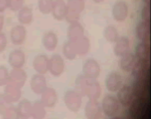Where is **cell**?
<instances>
[{
  "instance_id": "15",
  "label": "cell",
  "mask_w": 151,
  "mask_h": 119,
  "mask_svg": "<svg viewBox=\"0 0 151 119\" xmlns=\"http://www.w3.org/2000/svg\"><path fill=\"white\" fill-rule=\"evenodd\" d=\"M41 102L46 108H53L58 102L56 90L52 87H47L41 95Z\"/></svg>"
},
{
  "instance_id": "42",
  "label": "cell",
  "mask_w": 151,
  "mask_h": 119,
  "mask_svg": "<svg viewBox=\"0 0 151 119\" xmlns=\"http://www.w3.org/2000/svg\"><path fill=\"white\" fill-rule=\"evenodd\" d=\"M111 119H119V118H112Z\"/></svg>"
},
{
  "instance_id": "29",
  "label": "cell",
  "mask_w": 151,
  "mask_h": 119,
  "mask_svg": "<svg viewBox=\"0 0 151 119\" xmlns=\"http://www.w3.org/2000/svg\"><path fill=\"white\" fill-rule=\"evenodd\" d=\"M104 36L109 42H116V41L119 37L117 28L112 25H109L104 28Z\"/></svg>"
},
{
  "instance_id": "23",
  "label": "cell",
  "mask_w": 151,
  "mask_h": 119,
  "mask_svg": "<svg viewBox=\"0 0 151 119\" xmlns=\"http://www.w3.org/2000/svg\"><path fill=\"white\" fill-rule=\"evenodd\" d=\"M84 35L83 26L79 22L71 23L67 29V37L69 41H75Z\"/></svg>"
},
{
  "instance_id": "43",
  "label": "cell",
  "mask_w": 151,
  "mask_h": 119,
  "mask_svg": "<svg viewBox=\"0 0 151 119\" xmlns=\"http://www.w3.org/2000/svg\"><path fill=\"white\" fill-rule=\"evenodd\" d=\"M82 1H84V0H82Z\"/></svg>"
},
{
  "instance_id": "39",
  "label": "cell",
  "mask_w": 151,
  "mask_h": 119,
  "mask_svg": "<svg viewBox=\"0 0 151 119\" xmlns=\"http://www.w3.org/2000/svg\"><path fill=\"white\" fill-rule=\"evenodd\" d=\"M4 18L3 15H0V34L2 33L3 27H4Z\"/></svg>"
},
{
  "instance_id": "9",
  "label": "cell",
  "mask_w": 151,
  "mask_h": 119,
  "mask_svg": "<svg viewBox=\"0 0 151 119\" xmlns=\"http://www.w3.org/2000/svg\"><path fill=\"white\" fill-rule=\"evenodd\" d=\"M117 99L123 107L131 105L134 100V90L129 86H123L118 91Z\"/></svg>"
},
{
  "instance_id": "18",
  "label": "cell",
  "mask_w": 151,
  "mask_h": 119,
  "mask_svg": "<svg viewBox=\"0 0 151 119\" xmlns=\"http://www.w3.org/2000/svg\"><path fill=\"white\" fill-rule=\"evenodd\" d=\"M67 11L66 3L64 0H54L51 14L56 20H63Z\"/></svg>"
},
{
  "instance_id": "11",
  "label": "cell",
  "mask_w": 151,
  "mask_h": 119,
  "mask_svg": "<svg viewBox=\"0 0 151 119\" xmlns=\"http://www.w3.org/2000/svg\"><path fill=\"white\" fill-rule=\"evenodd\" d=\"M27 81V73L22 68L12 69L10 72L9 75V82L19 88H22Z\"/></svg>"
},
{
  "instance_id": "38",
  "label": "cell",
  "mask_w": 151,
  "mask_h": 119,
  "mask_svg": "<svg viewBox=\"0 0 151 119\" xmlns=\"http://www.w3.org/2000/svg\"><path fill=\"white\" fill-rule=\"evenodd\" d=\"M7 8H9L8 0H0V13L4 12Z\"/></svg>"
},
{
  "instance_id": "5",
  "label": "cell",
  "mask_w": 151,
  "mask_h": 119,
  "mask_svg": "<svg viewBox=\"0 0 151 119\" xmlns=\"http://www.w3.org/2000/svg\"><path fill=\"white\" fill-rule=\"evenodd\" d=\"M65 71V61L63 57L55 54L49 59V72L55 77L60 76Z\"/></svg>"
},
{
  "instance_id": "27",
  "label": "cell",
  "mask_w": 151,
  "mask_h": 119,
  "mask_svg": "<svg viewBox=\"0 0 151 119\" xmlns=\"http://www.w3.org/2000/svg\"><path fill=\"white\" fill-rule=\"evenodd\" d=\"M45 106L42 103L41 101H36L33 103L32 107V118L33 119H43L46 116Z\"/></svg>"
},
{
  "instance_id": "22",
  "label": "cell",
  "mask_w": 151,
  "mask_h": 119,
  "mask_svg": "<svg viewBox=\"0 0 151 119\" xmlns=\"http://www.w3.org/2000/svg\"><path fill=\"white\" fill-rule=\"evenodd\" d=\"M74 44L77 55L79 56H85L89 52L90 49V42L89 39L88 37H86L85 35L81 36V38L75 40V41H72Z\"/></svg>"
},
{
  "instance_id": "36",
  "label": "cell",
  "mask_w": 151,
  "mask_h": 119,
  "mask_svg": "<svg viewBox=\"0 0 151 119\" xmlns=\"http://www.w3.org/2000/svg\"><path fill=\"white\" fill-rule=\"evenodd\" d=\"M11 103L8 101V99L5 97L4 94H0V115H3L4 111L11 107Z\"/></svg>"
},
{
  "instance_id": "7",
  "label": "cell",
  "mask_w": 151,
  "mask_h": 119,
  "mask_svg": "<svg viewBox=\"0 0 151 119\" xmlns=\"http://www.w3.org/2000/svg\"><path fill=\"white\" fill-rule=\"evenodd\" d=\"M27 38V29L24 25H16L10 31V39L12 44L21 45Z\"/></svg>"
},
{
  "instance_id": "32",
  "label": "cell",
  "mask_w": 151,
  "mask_h": 119,
  "mask_svg": "<svg viewBox=\"0 0 151 119\" xmlns=\"http://www.w3.org/2000/svg\"><path fill=\"white\" fill-rule=\"evenodd\" d=\"M3 119H19L20 117L19 115V112H18V110L17 108L15 107H9L5 111L4 113L2 115Z\"/></svg>"
},
{
  "instance_id": "30",
  "label": "cell",
  "mask_w": 151,
  "mask_h": 119,
  "mask_svg": "<svg viewBox=\"0 0 151 119\" xmlns=\"http://www.w3.org/2000/svg\"><path fill=\"white\" fill-rule=\"evenodd\" d=\"M66 6L68 11L81 14L84 10L85 4L82 0H67Z\"/></svg>"
},
{
  "instance_id": "3",
  "label": "cell",
  "mask_w": 151,
  "mask_h": 119,
  "mask_svg": "<svg viewBox=\"0 0 151 119\" xmlns=\"http://www.w3.org/2000/svg\"><path fill=\"white\" fill-rule=\"evenodd\" d=\"M120 109V103L112 95H106L102 102V110L103 112L107 116L113 118L117 115V113L119 111Z\"/></svg>"
},
{
  "instance_id": "13",
  "label": "cell",
  "mask_w": 151,
  "mask_h": 119,
  "mask_svg": "<svg viewBox=\"0 0 151 119\" xmlns=\"http://www.w3.org/2000/svg\"><path fill=\"white\" fill-rule=\"evenodd\" d=\"M30 87L36 95H42L47 88V81L43 74L36 73L33 75L30 80Z\"/></svg>"
},
{
  "instance_id": "2",
  "label": "cell",
  "mask_w": 151,
  "mask_h": 119,
  "mask_svg": "<svg viewBox=\"0 0 151 119\" xmlns=\"http://www.w3.org/2000/svg\"><path fill=\"white\" fill-rule=\"evenodd\" d=\"M64 102L66 108L73 112H77L80 110L82 100L81 95L75 90H68L64 96Z\"/></svg>"
},
{
  "instance_id": "17",
  "label": "cell",
  "mask_w": 151,
  "mask_h": 119,
  "mask_svg": "<svg viewBox=\"0 0 151 119\" xmlns=\"http://www.w3.org/2000/svg\"><path fill=\"white\" fill-rule=\"evenodd\" d=\"M136 37L143 42H147L150 38V22L142 20L135 29Z\"/></svg>"
},
{
  "instance_id": "10",
  "label": "cell",
  "mask_w": 151,
  "mask_h": 119,
  "mask_svg": "<svg viewBox=\"0 0 151 119\" xmlns=\"http://www.w3.org/2000/svg\"><path fill=\"white\" fill-rule=\"evenodd\" d=\"M102 107L96 100H89L85 107L87 119H100L102 117Z\"/></svg>"
},
{
  "instance_id": "12",
  "label": "cell",
  "mask_w": 151,
  "mask_h": 119,
  "mask_svg": "<svg viewBox=\"0 0 151 119\" xmlns=\"http://www.w3.org/2000/svg\"><path fill=\"white\" fill-rule=\"evenodd\" d=\"M25 63H26V56L21 49H14L9 54L8 64L11 65L12 69L22 68Z\"/></svg>"
},
{
  "instance_id": "6",
  "label": "cell",
  "mask_w": 151,
  "mask_h": 119,
  "mask_svg": "<svg viewBox=\"0 0 151 119\" xmlns=\"http://www.w3.org/2000/svg\"><path fill=\"white\" fill-rule=\"evenodd\" d=\"M83 74L90 79H95L96 80L98 76L100 75L101 68L98 64V62L94 59V58H89L86 60V62L83 65L82 67Z\"/></svg>"
},
{
  "instance_id": "31",
  "label": "cell",
  "mask_w": 151,
  "mask_h": 119,
  "mask_svg": "<svg viewBox=\"0 0 151 119\" xmlns=\"http://www.w3.org/2000/svg\"><path fill=\"white\" fill-rule=\"evenodd\" d=\"M54 0H38L37 6L38 10L42 14L47 15L51 13Z\"/></svg>"
},
{
  "instance_id": "26",
  "label": "cell",
  "mask_w": 151,
  "mask_h": 119,
  "mask_svg": "<svg viewBox=\"0 0 151 119\" xmlns=\"http://www.w3.org/2000/svg\"><path fill=\"white\" fill-rule=\"evenodd\" d=\"M32 107H33V104L29 101H27L26 99L21 100L18 103V106L16 107L17 110H18V112H19V115L20 117V118H29L32 116Z\"/></svg>"
},
{
  "instance_id": "16",
  "label": "cell",
  "mask_w": 151,
  "mask_h": 119,
  "mask_svg": "<svg viewBox=\"0 0 151 119\" xmlns=\"http://www.w3.org/2000/svg\"><path fill=\"white\" fill-rule=\"evenodd\" d=\"M130 49V41L127 36H121L119 37V39L116 41L115 45L113 47V52L117 57H123L127 53H128V50Z\"/></svg>"
},
{
  "instance_id": "28",
  "label": "cell",
  "mask_w": 151,
  "mask_h": 119,
  "mask_svg": "<svg viewBox=\"0 0 151 119\" xmlns=\"http://www.w3.org/2000/svg\"><path fill=\"white\" fill-rule=\"evenodd\" d=\"M63 55L68 60H74L77 57V52L74 44L72 41H67L63 46Z\"/></svg>"
},
{
  "instance_id": "34",
  "label": "cell",
  "mask_w": 151,
  "mask_h": 119,
  "mask_svg": "<svg viewBox=\"0 0 151 119\" xmlns=\"http://www.w3.org/2000/svg\"><path fill=\"white\" fill-rule=\"evenodd\" d=\"M25 0H8L9 9L12 11H19L24 6Z\"/></svg>"
},
{
  "instance_id": "1",
  "label": "cell",
  "mask_w": 151,
  "mask_h": 119,
  "mask_svg": "<svg viewBox=\"0 0 151 119\" xmlns=\"http://www.w3.org/2000/svg\"><path fill=\"white\" fill-rule=\"evenodd\" d=\"M76 91L81 95L88 97L90 100H97L101 95V87L99 82L95 79L86 77L81 74L75 80Z\"/></svg>"
},
{
  "instance_id": "40",
  "label": "cell",
  "mask_w": 151,
  "mask_h": 119,
  "mask_svg": "<svg viewBox=\"0 0 151 119\" xmlns=\"http://www.w3.org/2000/svg\"><path fill=\"white\" fill-rule=\"evenodd\" d=\"M94 3H96V4H101V3H104V0H92Z\"/></svg>"
},
{
  "instance_id": "41",
  "label": "cell",
  "mask_w": 151,
  "mask_h": 119,
  "mask_svg": "<svg viewBox=\"0 0 151 119\" xmlns=\"http://www.w3.org/2000/svg\"><path fill=\"white\" fill-rule=\"evenodd\" d=\"M142 1H143V3H144L145 4H148V5H150L151 0H142Z\"/></svg>"
},
{
  "instance_id": "24",
  "label": "cell",
  "mask_w": 151,
  "mask_h": 119,
  "mask_svg": "<svg viewBox=\"0 0 151 119\" xmlns=\"http://www.w3.org/2000/svg\"><path fill=\"white\" fill-rule=\"evenodd\" d=\"M18 21L21 25H30L34 19V14L32 8L28 6H23L19 11H17Z\"/></svg>"
},
{
  "instance_id": "14",
  "label": "cell",
  "mask_w": 151,
  "mask_h": 119,
  "mask_svg": "<svg viewBox=\"0 0 151 119\" xmlns=\"http://www.w3.org/2000/svg\"><path fill=\"white\" fill-rule=\"evenodd\" d=\"M49 57L46 55H37L33 60L34 70L40 74H45L49 71Z\"/></svg>"
},
{
  "instance_id": "25",
  "label": "cell",
  "mask_w": 151,
  "mask_h": 119,
  "mask_svg": "<svg viewBox=\"0 0 151 119\" xmlns=\"http://www.w3.org/2000/svg\"><path fill=\"white\" fill-rule=\"evenodd\" d=\"M150 49L147 42H140L135 48V57L139 59L140 62H146L150 59Z\"/></svg>"
},
{
  "instance_id": "8",
  "label": "cell",
  "mask_w": 151,
  "mask_h": 119,
  "mask_svg": "<svg viewBox=\"0 0 151 119\" xmlns=\"http://www.w3.org/2000/svg\"><path fill=\"white\" fill-rule=\"evenodd\" d=\"M122 84L123 79L119 72H112L107 75L105 80V86L110 92H118L122 87Z\"/></svg>"
},
{
  "instance_id": "4",
  "label": "cell",
  "mask_w": 151,
  "mask_h": 119,
  "mask_svg": "<svg viewBox=\"0 0 151 119\" xmlns=\"http://www.w3.org/2000/svg\"><path fill=\"white\" fill-rule=\"evenodd\" d=\"M128 13H129V7L126 1L119 0L115 2L111 10V14L114 20L118 22H124L128 17Z\"/></svg>"
},
{
  "instance_id": "35",
  "label": "cell",
  "mask_w": 151,
  "mask_h": 119,
  "mask_svg": "<svg viewBox=\"0 0 151 119\" xmlns=\"http://www.w3.org/2000/svg\"><path fill=\"white\" fill-rule=\"evenodd\" d=\"M141 17L143 21L150 22L151 20V8L150 5L145 4L141 11Z\"/></svg>"
},
{
  "instance_id": "37",
  "label": "cell",
  "mask_w": 151,
  "mask_h": 119,
  "mask_svg": "<svg viewBox=\"0 0 151 119\" xmlns=\"http://www.w3.org/2000/svg\"><path fill=\"white\" fill-rule=\"evenodd\" d=\"M7 46V37L3 32L0 34V53L3 52Z\"/></svg>"
},
{
  "instance_id": "20",
  "label": "cell",
  "mask_w": 151,
  "mask_h": 119,
  "mask_svg": "<svg viewBox=\"0 0 151 119\" xmlns=\"http://www.w3.org/2000/svg\"><path fill=\"white\" fill-rule=\"evenodd\" d=\"M42 42L43 47L49 50V51H53L56 49L58 42V38L56 33L53 31H48L43 34L42 38Z\"/></svg>"
},
{
  "instance_id": "19",
  "label": "cell",
  "mask_w": 151,
  "mask_h": 119,
  "mask_svg": "<svg viewBox=\"0 0 151 119\" xmlns=\"http://www.w3.org/2000/svg\"><path fill=\"white\" fill-rule=\"evenodd\" d=\"M4 95H5V97L8 99V101L11 103H17L20 100L21 97V88L8 83L4 89Z\"/></svg>"
},
{
  "instance_id": "33",
  "label": "cell",
  "mask_w": 151,
  "mask_h": 119,
  "mask_svg": "<svg viewBox=\"0 0 151 119\" xmlns=\"http://www.w3.org/2000/svg\"><path fill=\"white\" fill-rule=\"evenodd\" d=\"M9 75L10 72L8 71V69L4 65L0 66V87L6 86L8 84Z\"/></svg>"
},
{
  "instance_id": "21",
  "label": "cell",
  "mask_w": 151,
  "mask_h": 119,
  "mask_svg": "<svg viewBox=\"0 0 151 119\" xmlns=\"http://www.w3.org/2000/svg\"><path fill=\"white\" fill-rule=\"evenodd\" d=\"M136 62L137 61H136L135 56L133 53L128 52L120 57L119 62V68L126 72H129L133 71V69L135 66Z\"/></svg>"
}]
</instances>
